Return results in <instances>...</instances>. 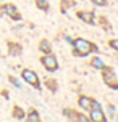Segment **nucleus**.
<instances>
[{"mask_svg": "<svg viewBox=\"0 0 118 122\" xmlns=\"http://www.w3.org/2000/svg\"><path fill=\"white\" fill-rule=\"evenodd\" d=\"M71 47H73V55L79 56V58H84V56H89L92 53H97L99 51V47L92 43L91 40H87L84 37H76L71 42Z\"/></svg>", "mask_w": 118, "mask_h": 122, "instance_id": "1", "label": "nucleus"}, {"mask_svg": "<svg viewBox=\"0 0 118 122\" xmlns=\"http://www.w3.org/2000/svg\"><path fill=\"white\" fill-rule=\"evenodd\" d=\"M100 76H102V80L108 88L112 90H118V76L115 72V69L110 66H105L102 71H100Z\"/></svg>", "mask_w": 118, "mask_h": 122, "instance_id": "2", "label": "nucleus"}, {"mask_svg": "<svg viewBox=\"0 0 118 122\" xmlns=\"http://www.w3.org/2000/svg\"><path fill=\"white\" fill-rule=\"evenodd\" d=\"M87 112H89V122H105L107 121L104 108H102V104L97 100H92V106H91V109Z\"/></svg>", "mask_w": 118, "mask_h": 122, "instance_id": "3", "label": "nucleus"}, {"mask_svg": "<svg viewBox=\"0 0 118 122\" xmlns=\"http://www.w3.org/2000/svg\"><path fill=\"white\" fill-rule=\"evenodd\" d=\"M21 79L24 80L29 87L36 88V90L41 88V79H39L37 72H36V71H32V69H28V67L23 69V71H21Z\"/></svg>", "mask_w": 118, "mask_h": 122, "instance_id": "4", "label": "nucleus"}, {"mask_svg": "<svg viewBox=\"0 0 118 122\" xmlns=\"http://www.w3.org/2000/svg\"><path fill=\"white\" fill-rule=\"evenodd\" d=\"M41 64H42L44 69L49 71V72H55L57 69H58V60H57V56L53 55V53H45V55H42Z\"/></svg>", "mask_w": 118, "mask_h": 122, "instance_id": "5", "label": "nucleus"}, {"mask_svg": "<svg viewBox=\"0 0 118 122\" xmlns=\"http://www.w3.org/2000/svg\"><path fill=\"white\" fill-rule=\"evenodd\" d=\"M3 13H5V16H8L13 21H21V18H23L16 5H13V3H3Z\"/></svg>", "mask_w": 118, "mask_h": 122, "instance_id": "6", "label": "nucleus"}, {"mask_svg": "<svg viewBox=\"0 0 118 122\" xmlns=\"http://www.w3.org/2000/svg\"><path fill=\"white\" fill-rule=\"evenodd\" d=\"M76 16L84 23V24H94L95 23V13L91 10H81L76 13Z\"/></svg>", "mask_w": 118, "mask_h": 122, "instance_id": "7", "label": "nucleus"}, {"mask_svg": "<svg viewBox=\"0 0 118 122\" xmlns=\"http://www.w3.org/2000/svg\"><path fill=\"white\" fill-rule=\"evenodd\" d=\"M78 106H79L81 111H89L91 109V106H92V98L87 97V95H79L78 97Z\"/></svg>", "mask_w": 118, "mask_h": 122, "instance_id": "8", "label": "nucleus"}, {"mask_svg": "<svg viewBox=\"0 0 118 122\" xmlns=\"http://www.w3.org/2000/svg\"><path fill=\"white\" fill-rule=\"evenodd\" d=\"M8 53H10L12 56H21V53H23V47H21V43L8 42Z\"/></svg>", "mask_w": 118, "mask_h": 122, "instance_id": "9", "label": "nucleus"}, {"mask_svg": "<svg viewBox=\"0 0 118 122\" xmlns=\"http://www.w3.org/2000/svg\"><path fill=\"white\" fill-rule=\"evenodd\" d=\"M39 51H41L42 55H45V53H52V43H50V40L42 39V40L39 42Z\"/></svg>", "mask_w": 118, "mask_h": 122, "instance_id": "10", "label": "nucleus"}, {"mask_svg": "<svg viewBox=\"0 0 118 122\" xmlns=\"http://www.w3.org/2000/svg\"><path fill=\"white\" fill-rule=\"evenodd\" d=\"M26 121H28V122H39V121H41V114H39V111L34 109V108H31V109L26 112Z\"/></svg>", "mask_w": 118, "mask_h": 122, "instance_id": "11", "label": "nucleus"}, {"mask_svg": "<svg viewBox=\"0 0 118 122\" xmlns=\"http://www.w3.org/2000/svg\"><path fill=\"white\" fill-rule=\"evenodd\" d=\"M91 66H92L94 69L102 71V69L107 66V63H104V60H102V58H99V56H92V60H91Z\"/></svg>", "mask_w": 118, "mask_h": 122, "instance_id": "12", "label": "nucleus"}, {"mask_svg": "<svg viewBox=\"0 0 118 122\" xmlns=\"http://www.w3.org/2000/svg\"><path fill=\"white\" fill-rule=\"evenodd\" d=\"M13 119H16V121L26 119V111L23 109L21 106H15V108H13Z\"/></svg>", "mask_w": 118, "mask_h": 122, "instance_id": "13", "label": "nucleus"}, {"mask_svg": "<svg viewBox=\"0 0 118 122\" xmlns=\"http://www.w3.org/2000/svg\"><path fill=\"white\" fill-rule=\"evenodd\" d=\"M36 6L39 10H42V11H49L50 3H49V0H36Z\"/></svg>", "mask_w": 118, "mask_h": 122, "instance_id": "14", "label": "nucleus"}, {"mask_svg": "<svg viewBox=\"0 0 118 122\" xmlns=\"http://www.w3.org/2000/svg\"><path fill=\"white\" fill-rule=\"evenodd\" d=\"M62 2V13H66L70 6H75V2L73 0H60Z\"/></svg>", "mask_w": 118, "mask_h": 122, "instance_id": "15", "label": "nucleus"}, {"mask_svg": "<svg viewBox=\"0 0 118 122\" xmlns=\"http://www.w3.org/2000/svg\"><path fill=\"white\" fill-rule=\"evenodd\" d=\"M45 87H47L50 92H57V87H58V84H57L55 80H52V79H47V80H45Z\"/></svg>", "mask_w": 118, "mask_h": 122, "instance_id": "16", "label": "nucleus"}, {"mask_svg": "<svg viewBox=\"0 0 118 122\" xmlns=\"http://www.w3.org/2000/svg\"><path fill=\"white\" fill-rule=\"evenodd\" d=\"M8 80L12 82V85H13V87H16V88H23V85H21V82H19V80L16 79L15 76H10V77H8Z\"/></svg>", "mask_w": 118, "mask_h": 122, "instance_id": "17", "label": "nucleus"}, {"mask_svg": "<svg viewBox=\"0 0 118 122\" xmlns=\"http://www.w3.org/2000/svg\"><path fill=\"white\" fill-rule=\"evenodd\" d=\"M108 47L112 50H115V51H118V39H112V40L108 42Z\"/></svg>", "mask_w": 118, "mask_h": 122, "instance_id": "18", "label": "nucleus"}, {"mask_svg": "<svg viewBox=\"0 0 118 122\" xmlns=\"http://www.w3.org/2000/svg\"><path fill=\"white\" fill-rule=\"evenodd\" d=\"M104 112H108V116L113 117V114H115V106H113V104H107V109L104 111Z\"/></svg>", "mask_w": 118, "mask_h": 122, "instance_id": "19", "label": "nucleus"}, {"mask_svg": "<svg viewBox=\"0 0 118 122\" xmlns=\"http://www.w3.org/2000/svg\"><path fill=\"white\" fill-rule=\"evenodd\" d=\"M99 21H100V24H102V27H104V29H107V30L110 29V23H108V21H107V19L104 18V16H102V18H100Z\"/></svg>", "mask_w": 118, "mask_h": 122, "instance_id": "20", "label": "nucleus"}, {"mask_svg": "<svg viewBox=\"0 0 118 122\" xmlns=\"http://www.w3.org/2000/svg\"><path fill=\"white\" fill-rule=\"evenodd\" d=\"M95 6H105L107 5V0H91Z\"/></svg>", "mask_w": 118, "mask_h": 122, "instance_id": "21", "label": "nucleus"}, {"mask_svg": "<svg viewBox=\"0 0 118 122\" xmlns=\"http://www.w3.org/2000/svg\"><path fill=\"white\" fill-rule=\"evenodd\" d=\"M5 13H3V5H0V18H3Z\"/></svg>", "mask_w": 118, "mask_h": 122, "instance_id": "22", "label": "nucleus"}, {"mask_svg": "<svg viewBox=\"0 0 118 122\" xmlns=\"http://www.w3.org/2000/svg\"><path fill=\"white\" fill-rule=\"evenodd\" d=\"M0 2H3V0H0Z\"/></svg>", "mask_w": 118, "mask_h": 122, "instance_id": "23", "label": "nucleus"}]
</instances>
